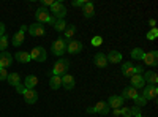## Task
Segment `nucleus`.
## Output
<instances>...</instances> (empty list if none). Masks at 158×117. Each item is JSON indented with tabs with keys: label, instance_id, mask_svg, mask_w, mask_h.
<instances>
[{
	"label": "nucleus",
	"instance_id": "f257e3e1",
	"mask_svg": "<svg viewBox=\"0 0 158 117\" xmlns=\"http://www.w3.org/2000/svg\"><path fill=\"white\" fill-rule=\"evenodd\" d=\"M35 21L36 22H40V24H51V25H54V22H56V18H52L51 16V13H49V10H46V8H43V6H40L36 11H35Z\"/></svg>",
	"mask_w": 158,
	"mask_h": 117
},
{
	"label": "nucleus",
	"instance_id": "ea45409f",
	"mask_svg": "<svg viewBox=\"0 0 158 117\" xmlns=\"http://www.w3.org/2000/svg\"><path fill=\"white\" fill-rule=\"evenodd\" d=\"M84 3H85V0H74V2H71V5L76 6V8H82Z\"/></svg>",
	"mask_w": 158,
	"mask_h": 117
},
{
	"label": "nucleus",
	"instance_id": "1a4fd4ad",
	"mask_svg": "<svg viewBox=\"0 0 158 117\" xmlns=\"http://www.w3.org/2000/svg\"><path fill=\"white\" fill-rule=\"evenodd\" d=\"M142 62L146 65H149V67H155V65L158 63V52L156 51H149V52L144 54Z\"/></svg>",
	"mask_w": 158,
	"mask_h": 117
},
{
	"label": "nucleus",
	"instance_id": "72a5a7b5",
	"mask_svg": "<svg viewBox=\"0 0 158 117\" xmlns=\"http://www.w3.org/2000/svg\"><path fill=\"white\" fill-rule=\"evenodd\" d=\"M130 112H131V117H139V115H142L141 108H138V106H131V108H130Z\"/></svg>",
	"mask_w": 158,
	"mask_h": 117
},
{
	"label": "nucleus",
	"instance_id": "423d86ee",
	"mask_svg": "<svg viewBox=\"0 0 158 117\" xmlns=\"http://www.w3.org/2000/svg\"><path fill=\"white\" fill-rule=\"evenodd\" d=\"M27 30L32 36H44L46 35V25L40 24V22H33L32 25H27Z\"/></svg>",
	"mask_w": 158,
	"mask_h": 117
},
{
	"label": "nucleus",
	"instance_id": "9b49d317",
	"mask_svg": "<svg viewBox=\"0 0 158 117\" xmlns=\"http://www.w3.org/2000/svg\"><path fill=\"white\" fill-rule=\"evenodd\" d=\"M25 30H27V25H21V29H19V32L13 36V40H11V43H13V46L15 48H18V46H21L22 43H24V33H25Z\"/></svg>",
	"mask_w": 158,
	"mask_h": 117
},
{
	"label": "nucleus",
	"instance_id": "7ed1b4c3",
	"mask_svg": "<svg viewBox=\"0 0 158 117\" xmlns=\"http://www.w3.org/2000/svg\"><path fill=\"white\" fill-rule=\"evenodd\" d=\"M70 40H65V38H59V40H56L54 43L51 44V52L57 56V57H62L65 52H67V43Z\"/></svg>",
	"mask_w": 158,
	"mask_h": 117
},
{
	"label": "nucleus",
	"instance_id": "4c0bfd02",
	"mask_svg": "<svg viewBox=\"0 0 158 117\" xmlns=\"http://www.w3.org/2000/svg\"><path fill=\"white\" fill-rule=\"evenodd\" d=\"M120 115H123V117H131L130 108H125V106H122V108H120Z\"/></svg>",
	"mask_w": 158,
	"mask_h": 117
},
{
	"label": "nucleus",
	"instance_id": "58836bf2",
	"mask_svg": "<svg viewBox=\"0 0 158 117\" xmlns=\"http://www.w3.org/2000/svg\"><path fill=\"white\" fill-rule=\"evenodd\" d=\"M6 77H8L6 68H0V81H6Z\"/></svg>",
	"mask_w": 158,
	"mask_h": 117
},
{
	"label": "nucleus",
	"instance_id": "ddd939ff",
	"mask_svg": "<svg viewBox=\"0 0 158 117\" xmlns=\"http://www.w3.org/2000/svg\"><path fill=\"white\" fill-rule=\"evenodd\" d=\"M24 100H25L27 105H35V103L38 101L36 90L35 89H27V90H25V94H24Z\"/></svg>",
	"mask_w": 158,
	"mask_h": 117
},
{
	"label": "nucleus",
	"instance_id": "4be33fe9",
	"mask_svg": "<svg viewBox=\"0 0 158 117\" xmlns=\"http://www.w3.org/2000/svg\"><path fill=\"white\" fill-rule=\"evenodd\" d=\"M24 86L27 87V89H35L38 86V77L35 74H29V76H25V79H24Z\"/></svg>",
	"mask_w": 158,
	"mask_h": 117
},
{
	"label": "nucleus",
	"instance_id": "a878e982",
	"mask_svg": "<svg viewBox=\"0 0 158 117\" xmlns=\"http://www.w3.org/2000/svg\"><path fill=\"white\" fill-rule=\"evenodd\" d=\"M76 25H73V24H68L67 25V29H65V40H73V36H74V33H76Z\"/></svg>",
	"mask_w": 158,
	"mask_h": 117
},
{
	"label": "nucleus",
	"instance_id": "c85d7f7f",
	"mask_svg": "<svg viewBox=\"0 0 158 117\" xmlns=\"http://www.w3.org/2000/svg\"><path fill=\"white\" fill-rule=\"evenodd\" d=\"M144 54H146V52H144L141 48H135L133 51H131V59H135V60H142Z\"/></svg>",
	"mask_w": 158,
	"mask_h": 117
},
{
	"label": "nucleus",
	"instance_id": "a211bd4d",
	"mask_svg": "<svg viewBox=\"0 0 158 117\" xmlns=\"http://www.w3.org/2000/svg\"><path fill=\"white\" fill-rule=\"evenodd\" d=\"M139 95V92H138V90L135 89V87H131V86H128V87H125L123 89V92H122V98L125 100V98H128V100H135L136 97Z\"/></svg>",
	"mask_w": 158,
	"mask_h": 117
},
{
	"label": "nucleus",
	"instance_id": "6e6552de",
	"mask_svg": "<svg viewBox=\"0 0 158 117\" xmlns=\"http://www.w3.org/2000/svg\"><path fill=\"white\" fill-rule=\"evenodd\" d=\"M156 95H158V87H156V86L147 84L146 87L142 89V95H141V97H144V98L149 101V100H155Z\"/></svg>",
	"mask_w": 158,
	"mask_h": 117
},
{
	"label": "nucleus",
	"instance_id": "cd10ccee",
	"mask_svg": "<svg viewBox=\"0 0 158 117\" xmlns=\"http://www.w3.org/2000/svg\"><path fill=\"white\" fill-rule=\"evenodd\" d=\"M67 21L65 19H56V22H54V29H56V32H65V29H67Z\"/></svg>",
	"mask_w": 158,
	"mask_h": 117
},
{
	"label": "nucleus",
	"instance_id": "f8f14e48",
	"mask_svg": "<svg viewBox=\"0 0 158 117\" xmlns=\"http://www.w3.org/2000/svg\"><path fill=\"white\" fill-rule=\"evenodd\" d=\"M74 84H76V81H74V76L73 74H63L62 76V87L65 89V90H73L74 89Z\"/></svg>",
	"mask_w": 158,
	"mask_h": 117
},
{
	"label": "nucleus",
	"instance_id": "393cba45",
	"mask_svg": "<svg viewBox=\"0 0 158 117\" xmlns=\"http://www.w3.org/2000/svg\"><path fill=\"white\" fill-rule=\"evenodd\" d=\"M6 82L13 87H16L18 84H21V76L18 73H8V77H6Z\"/></svg>",
	"mask_w": 158,
	"mask_h": 117
},
{
	"label": "nucleus",
	"instance_id": "aec40b11",
	"mask_svg": "<svg viewBox=\"0 0 158 117\" xmlns=\"http://www.w3.org/2000/svg\"><path fill=\"white\" fill-rule=\"evenodd\" d=\"M122 59H123V57H122V54L118 52V51H109L108 56H106L108 63H120Z\"/></svg>",
	"mask_w": 158,
	"mask_h": 117
},
{
	"label": "nucleus",
	"instance_id": "2eb2a0df",
	"mask_svg": "<svg viewBox=\"0 0 158 117\" xmlns=\"http://www.w3.org/2000/svg\"><path fill=\"white\" fill-rule=\"evenodd\" d=\"M82 15L85 19H90V18H94L95 16V5L94 2H85L84 6H82Z\"/></svg>",
	"mask_w": 158,
	"mask_h": 117
},
{
	"label": "nucleus",
	"instance_id": "412c9836",
	"mask_svg": "<svg viewBox=\"0 0 158 117\" xmlns=\"http://www.w3.org/2000/svg\"><path fill=\"white\" fill-rule=\"evenodd\" d=\"M94 62H95V65H97L98 68H106V67H108L106 54H103V52H98V54H95V57H94Z\"/></svg>",
	"mask_w": 158,
	"mask_h": 117
},
{
	"label": "nucleus",
	"instance_id": "f3484780",
	"mask_svg": "<svg viewBox=\"0 0 158 117\" xmlns=\"http://www.w3.org/2000/svg\"><path fill=\"white\" fill-rule=\"evenodd\" d=\"M130 81H131V87H135L136 90L138 89H144V86H146V82H144V77H142V74H133L130 77Z\"/></svg>",
	"mask_w": 158,
	"mask_h": 117
},
{
	"label": "nucleus",
	"instance_id": "b1692460",
	"mask_svg": "<svg viewBox=\"0 0 158 117\" xmlns=\"http://www.w3.org/2000/svg\"><path fill=\"white\" fill-rule=\"evenodd\" d=\"M16 60L21 62V63H30V52H27V51H18L16 52Z\"/></svg>",
	"mask_w": 158,
	"mask_h": 117
},
{
	"label": "nucleus",
	"instance_id": "c756f323",
	"mask_svg": "<svg viewBox=\"0 0 158 117\" xmlns=\"http://www.w3.org/2000/svg\"><path fill=\"white\" fill-rule=\"evenodd\" d=\"M146 105H147V100L144 98V97L138 95V97L135 98V106H138V108H142V106H146Z\"/></svg>",
	"mask_w": 158,
	"mask_h": 117
},
{
	"label": "nucleus",
	"instance_id": "f03ea898",
	"mask_svg": "<svg viewBox=\"0 0 158 117\" xmlns=\"http://www.w3.org/2000/svg\"><path fill=\"white\" fill-rule=\"evenodd\" d=\"M68 68H70V60L60 57V59L54 63V67H52V76H60V77H62L63 74H67Z\"/></svg>",
	"mask_w": 158,
	"mask_h": 117
},
{
	"label": "nucleus",
	"instance_id": "0eeeda50",
	"mask_svg": "<svg viewBox=\"0 0 158 117\" xmlns=\"http://www.w3.org/2000/svg\"><path fill=\"white\" fill-rule=\"evenodd\" d=\"M81 51H84V44H82L81 41H77V40H70V41L67 43V52L76 56V54L81 52Z\"/></svg>",
	"mask_w": 158,
	"mask_h": 117
},
{
	"label": "nucleus",
	"instance_id": "473e14b6",
	"mask_svg": "<svg viewBox=\"0 0 158 117\" xmlns=\"http://www.w3.org/2000/svg\"><path fill=\"white\" fill-rule=\"evenodd\" d=\"M156 36H158V29H156V27H152V29L147 32V38H149V40H155Z\"/></svg>",
	"mask_w": 158,
	"mask_h": 117
},
{
	"label": "nucleus",
	"instance_id": "37998d69",
	"mask_svg": "<svg viewBox=\"0 0 158 117\" xmlns=\"http://www.w3.org/2000/svg\"><path fill=\"white\" fill-rule=\"evenodd\" d=\"M112 114L114 115H120V109H112Z\"/></svg>",
	"mask_w": 158,
	"mask_h": 117
},
{
	"label": "nucleus",
	"instance_id": "5701e85b",
	"mask_svg": "<svg viewBox=\"0 0 158 117\" xmlns=\"http://www.w3.org/2000/svg\"><path fill=\"white\" fill-rule=\"evenodd\" d=\"M133 62H123L122 63V74L127 76V77H131L135 73H133Z\"/></svg>",
	"mask_w": 158,
	"mask_h": 117
},
{
	"label": "nucleus",
	"instance_id": "4468645a",
	"mask_svg": "<svg viewBox=\"0 0 158 117\" xmlns=\"http://www.w3.org/2000/svg\"><path fill=\"white\" fill-rule=\"evenodd\" d=\"M11 63H13V56L8 52V51L0 52V68H8Z\"/></svg>",
	"mask_w": 158,
	"mask_h": 117
},
{
	"label": "nucleus",
	"instance_id": "20e7f679",
	"mask_svg": "<svg viewBox=\"0 0 158 117\" xmlns=\"http://www.w3.org/2000/svg\"><path fill=\"white\" fill-rule=\"evenodd\" d=\"M49 13L56 19H65V16H67V6L62 2H54V5L49 8Z\"/></svg>",
	"mask_w": 158,
	"mask_h": 117
},
{
	"label": "nucleus",
	"instance_id": "7c9ffc66",
	"mask_svg": "<svg viewBox=\"0 0 158 117\" xmlns=\"http://www.w3.org/2000/svg\"><path fill=\"white\" fill-rule=\"evenodd\" d=\"M6 48H8V36L3 35V36H0V52L6 51Z\"/></svg>",
	"mask_w": 158,
	"mask_h": 117
},
{
	"label": "nucleus",
	"instance_id": "79ce46f5",
	"mask_svg": "<svg viewBox=\"0 0 158 117\" xmlns=\"http://www.w3.org/2000/svg\"><path fill=\"white\" fill-rule=\"evenodd\" d=\"M85 111H87L89 114H95V109H94V106H89V108H87Z\"/></svg>",
	"mask_w": 158,
	"mask_h": 117
},
{
	"label": "nucleus",
	"instance_id": "39448f33",
	"mask_svg": "<svg viewBox=\"0 0 158 117\" xmlns=\"http://www.w3.org/2000/svg\"><path fill=\"white\" fill-rule=\"evenodd\" d=\"M30 59L35 62H46L48 60V51L43 46H36L30 51Z\"/></svg>",
	"mask_w": 158,
	"mask_h": 117
},
{
	"label": "nucleus",
	"instance_id": "a19ab883",
	"mask_svg": "<svg viewBox=\"0 0 158 117\" xmlns=\"http://www.w3.org/2000/svg\"><path fill=\"white\" fill-rule=\"evenodd\" d=\"M3 35H5V24L0 22V36H3Z\"/></svg>",
	"mask_w": 158,
	"mask_h": 117
},
{
	"label": "nucleus",
	"instance_id": "f704fd0d",
	"mask_svg": "<svg viewBox=\"0 0 158 117\" xmlns=\"http://www.w3.org/2000/svg\"><path fill=\"white\" fill-rule=\"evenodd\" d=\"M25 90H27V87H25V86H24L22 82L16 86V92H18V94H21V95H24V94H25Z\"/></svg>",
	"mask_w": 158,
	"mask_h": 117
},
{
	"label": "nucleus",
	"instance_id": "bb28decb",
	"mask_svg": "<svg viewBox=\"0 0 158 117\" xmlns=\"http://www.w3.org/2000/svg\"><path fill=\"white\" fill-rule=\"evenodd\" d=\"M49 86H51V89H54V90L60 89V87H62V77H60V76H51Z\"/></svg>",
	"mask_w": 158,
	"mask_h": 117
},
{
	"label": "nucleus",
	"instance_id": "6ab92c4d",
	"mask_svg": "<svg viewBox=\"0 0 158 117\" xmlns=\"http://www.w3.org/2000/svg\"><path fill=\"white\" fill-rule=\"evenodd\" d=\"M94 109H95V114H101V115H106L111 111V108L108 106L106 101H98L97 105L94 106Z\"/></svg>",
	"mask_w": 158,
	"mask_h": 117
},
{
	"label": "nucleus",
	"instance_id": "2f4dec72",
	"mask_svg": "<svg viewBox=\"0 0 158 117\" xmlns=\"http://www.w3.org/2000/svg\"><path fill=\"white\" fill-rule=\"evenodd\" d=\"M90 43H92V46L98 48V46H101V44H103V38H101L100 35H97V36H94V38L90 40Z\"/></svg>",
	"mask_w": 158,
	"mask_h": 117
},
{
	"label": "nucleus",
	"instance_id": "c03bdc74",
	"mask_svg": "<svg viewBox=\"0 0 158 117\" xmlns=\"http://www.w3.org/2000/svg\"><path fill=\"white\" fill-rule=\"evenodd\" d=\"M139 117H146V115H139Z\"/></svg>",
	"mask_w": 158,
	"mask_h": 117
},
{
	"label": "nucleus",
	"instance_id": "e433bc0d",
	"mask_svg": "<svg viewBox=\"0 0 158 117\" xmlns=\"http://www.w3.org/2000/svg\"><path fill=\"white\" fill-rule=\"evenodd\" d=\"M133 73L135 74H142L144 73V67H142V65H135V67H133Z\"/></svg>",
	"mask_w": 158,
	"mask_h": 117
},
{
	"label": "nucleus",
	"instance_id": "dca6fc26",
	"mask_svg": "<svg viewBox=\"0 0 158 117\" xmlns=\"http://www.w3.org/2000/svg\"><path fill=\"white\" fill-rule=\"evenodd\" d=\"M142 77H144V82L150 84V86H156V82H158V74L155 71H144Z\"/></svg>",
	"mask_w": 158,
	"mask_h": 117
},
{
	"label": "nucleus",
	"instance_id": "9d476101",
	"mask_svg": "<svg viewBox=\"0 0 158 117\" xmlns=\"http://www.w3.org/2000/svg\"><path fill=\"white\" fill-rule=\"evenodd\" d=\"M106 103H108V106L111 109H120L123 106V98L120 95H111Z\"/></svg>",
	"mask_w": 158,
	"mask_h": 117
},
{
	"label": "nucleus",
	"instance_id": "c9c22d12",
	"mask_svg": "<svg viewBox=\"0 0 158 117\" xmlns=\"http://www.w3.org/2000/svg\"><path fill=\"white\" fill-rule=\"evenodd\" d=\"M52 5H54V0H41V6H43V8H46V10H48V8H51Z\"/></svg>",
	"mask_w": 158,
	"mask_h": 117
}]
</instances>
